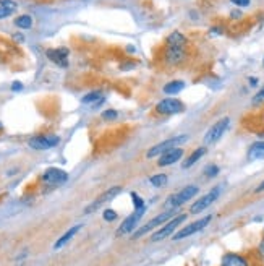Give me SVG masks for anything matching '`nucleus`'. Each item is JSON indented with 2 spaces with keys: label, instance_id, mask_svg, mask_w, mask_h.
I'll list each match as a JSON object with an SVG mask.
<instances>
[{
  "label": "nucleus",
  "instance_id": "nucleus-1",
  "mask_svg": "<svg viewBox=\"0 0 264 266\" xmlns=\"http://www.w3.org/2000/svg\"><path fill=\"white\" fill-rule=\"evenodd\" d=\"M198 191H199V188L196 187V185H187V187L182 188L179 193L170 195L167 200H165L164 208L165 209H177V208H180L182 205H185L187 201H190L192 198H195L196 195H198Z\"/></svg>",
  "mask_w": 264,
  "mask_h": 266
},
{
  "label": "nucleus",
  "instance_id": "nucleus-2",
  "mask_svg": "<svg viewBox=\"0 0 264 266\" xmlns=\"http://www.w3.org/2000/svg\"><path fill=\"white\" fill-rule=\"evenodd\" d=\"M188 140H190L188 135H177V137H172V138L165 140V141H161V143H157L156 146L151 148V150L148 151V154H146V158H149V159L151 158H157V156H161L164 151L170 150V148H177V146L185 145Z\"/></svg>",
  "mask_w": 264,
  "mask_h": 266
},
{
  "label": "nucleus",
  "instance_id": "nucleus-3",
  "mask_svg": "<svg viewBox=\"0 0 264 266\" xmlns=\"http://www.w3.org/2000/svg\"><path fill=\"white\" fill-rule=\"evenodd\" d=\"M174 213H175V209H165L164 213L157 214L154 219L148 221L144 226H141L139 229H136V231H134V234H133V239H139V237L146 236L148 232H151L152 229H156L159 226H164L165 222L170 221V216H174Z\"/></svg>",
  "mask_w": 264,
  "mask_h": 266
},
{
  "label": "nucleus",
  "instance_id": "nucleus-4",
  "mask_svg": "<svg viewBox=\"0 0 264 266\" xmlns=\"http://www.w3.org/2000/svg\"><path fill=\"white\" fill-rule=\"evenodd\" d=\"M164 64L169 67H180L183 62L188 59V51L187 47H172L165 46L164 47Z\"/></svg>",
  "mask_w": 264,
  "mask_h": 266
},
{
  "label": "nucleus",
  "instance_id": "nucleus-5",
  "mask_svg": "<svg viewBox=\"0 0 264 266\" xmlns=\"http://www.w3.org/2000/svg\"><path fill=\"white\" fill-rule=\"evenodd\" d=\"M185 110V104L177 97H164L156 104V112L159 115H175Z\"/></svg>",
  "mask_w": 264,
  "mask_h": 266
},
{
  "label": "nucleus",
  "instance_id": "nucleus-6",
  "mask_svg": "<svg viewBox=\"0 0 264 266\" xmlns=\"http://www.w3.org/2000/svg\"><path fill=\"white\" fill-rule=\"evenodd\" d=\"M185 219H187V214H179V216H175V218H172L170 221L165 222L157 232L152 234L151 242H159V240H164L165 237L172 236V234L177 231V227H179L182 222H185Z\"/></svg>",
  "mask_w": 264,
  "mask_h": 266
},
{
  "label": "nucleus",
  "instance_id": "nucleus-7",
  "mask_svg": "<svg viewBox=\"0 0 264 266\" xmlns=\"http://www.w3.org/2000/svg\"><path fill=\"white\" fill-rule=\"evenodd\" d=\"M144 213H146V206H143V208H134V211L128 216V218L122 222L120 224V227L117 229V232H115V236L117 237H124V236H127V234H130L134 227L138 226V222L141 221V218L144 216Z\"/></svg>",
  "mask_w": 264,
  "mask_h": 266
},
{
  "label": "nucleus",
  "instance_id": "nucleus-8",
  "mask_svg": "<svg viewBox=\"0 0 264 266\" xmlns=\"http://www.w3.org/2000/svg\"><path fill=\"white\" fill-rule=\"evenodd\" d=\"M229 127H230L229 117H222L220 120H217L204 135V145H212V143H216V141H219L222 138V135L229 130Z\"/></svg>",
  "mask_w": 264,
  "mask_h": 266
},
{
  "label": "nucleus",
  "instance_id": "nucleus-9",
  "mask_svg": "<svg viewBox=\"0 0 264 266\" xmlns=\"http://www.w3.org/2000/svg\"><path fill=\"white\" fill-rule=\"evenodd\" d=\"M211 216H204L202 219H198V221H195V222H192V224H188V226H185V227H182L180 231H177V234H174V240H182V239H187V237H192L193 234H196V232H199V231H202L207 224L211 222Z\"/></svg>",
  "mask_w": 264,
  "mask_h": 266
},
{
  "label": "nucleus",
  "instance_id": "nucleus-10",
  "mask_svg": "<svg viewBox=\"0 0 264 266\" xmlns=\"http://www.w3.org/2000/svg\"><path fill=\"white\" fill-rule=\"evenodd\" d=\"M122 193V187H119V185H117V187H112V188H109V190H106L104 191L102 195H99L96 198V200L91 203L89 206H86L84 208V213L86 214H89V213H94L96 209H99L104 203H107V201H110V200H114V198L117 196V195H120Z\"/></svg>",
  "mask_w": 264,
  "mask_h": 266
},
{
  "label": "nucleus",
  "instance_id": "nucleus-11",
  "mask_svg": "<svg viewBox=\"0 0 264 266\" xmlns=\"http://www.w3.org/2000/svg\"><path fill=\"white\" fill-rule=\"evenodd\" d=\"M219 193H220V188H212L209 193H206L204 196L198 198V200H196L193 205H192V208H190V213H192V214H198L201 211H204L206 208H209L212 203L217 200Z\"/></svg>",
  "mask_w": 264,
  "mask_h": 266
},
{
  "label": "nucleus",
  "instance_id": "nucleus-12",
  "mask_svg": "<svg viewBox=\"0 0 264 266\" xmlns=\"http://www.w3.org/2000/svg\"><path fill=\"white\" fill-rule=\"evenodd\" d=\"M60 138L57 135H38V137H33L28 141V145L33 148V150H51V148L59 145Z\"/></svg>",
  "mask_w": 264,
  "mask_h": 266
},
{
  "label": "nucleus",
  "instance_id": "nucleus-13",
  "mask_svg": "<svg viewBox=\"0 0 264 266\" xmlns=\"http://www.w3.org/2000/svg\"><path fill=\"white\" fill-rule=\"evenodd\" d=\"M66 180H68V174H66L65 171L57 169V168H49L44 174H42V182L47 185H52V187L65 183Z\"/></svg>",
  "mask_w": 264,
  "mask_h": 266
},
{
  "label": "nucleus",
  "instance_id": "nucleus-14",
  "mask_svg": "<svg viewBox=\"0 0 264 266\" xmlns=\"http://www.w3.org/2000/svg\"><path fill=\"white\" fill-rule=\"evenodd\" d=\"M47 59L54 62L55 65L62 67V69H66L68 67V55L70 51L66 47H57V49H47L46 51Z\"/></svg>",
  "mask_w": 264,
  "mask_h": 266
},
{
  "label": "nucleus",
  "instance_id": "nucleus-15",
  "mask_svg": "<svg viewBox=\"0 0 264 266\" xmlns=\"http://www.w3.org/2000/svg\"><path fill=\"white\" fill-rule=\"evenodd\" d=\"M183 156V148L177 146V148H170V150L164 151L161 156H159L157 164L161 166V168H167V166L175 164L177 161H180Z\"/></svg>",
  "mask_w": 264,
  "mask_h": 266
},
{
  "label": "nucleus",
  "instance_id": "nucleus-16",
  "mask_svg": "<svg viewBox=\"0 0 264 266\" xmlns=\"http://www.w3.org/2000/svg\"><path fill=\"white\" fill-rule=\"evenodd\" d=\"M220 266H251L250 260L238 253H225Z\"/></svg>",
  "mask_w": 264,
  "mask_h": 266
},
{
  "label": "nucleus",
  "instance_id": "nucleus-17",
  "mask_svg": "<svg viewBox=\"0 0 264 266\" xmlns=\"http://www.w3.org/2000/svg\"><path fill=\"white\" fill-rule=\"evenodd\" d=\"M165 46H172V47H187L188 46V39L185 34H182L180 31H174L170 33L167 38H165Z\"/></svg>",
  "mask_w": 264,
  "mask_h": 266
},
{
  "label": "nucleus",
  "instance_id": "nucleus-18",
  "mask_svg": "<svg viewBox=\"0 0 264 266\" xmlns=\"http://www.w3.org/2000/svg\"><path fill=\"white\" fill-rule=\"evenodd\" d=\"M206 146H201V148H196V150L192 153V154H190V156H188V159H185V161H183V164H182V168L183 169H188V168H192V166L193 164H196V163H198V161L202 158V156H204V154H206Z\"/></svg>",
  "mask_w": 264,
  "mask_h": 266
},
{
  "label": "nucleus",
  "instance_id": "nucleus-19",
  "mask_svg": "<svg viewBox=\"0 0 264 266\" xmlns=\"http://www.w3.org/2000/svg\"><path fill=\"white\" fill-rule=\"evenodd\" d=\"M79 229H81V224H76V226H73L71 229H68V231H66L65 234H64V236L62 237H60L59 240H57V242H55V245H54V249L55 250H59V249H62V247L66 244V242H68V240H71L73 237H75L76 236V234H78V231H79Z\"/></svg>",
  "mask_w": 264,
  "mask_h": 266
},
{
  "label": "nucleus",
  "instance_id": "nucleus-20",
  "mask_svg": "<svg viewBox=\"0 0 264 266\" xmlns=\"http://www.w3.org/2000/svg\"><path fill=\"white\" fill-rule=\"evenodd\" d=\"M248 159L250 161H258L264 159V141H256L250 146L248 150Z\"/></svg>",
  "mask_w": 264,
  "mask_h": 266
},
{
  "label": "nucleus",
  "instance_id": "nucleus-21",
  "mask_svg": "<svg viewBox=\"0 0 264 266\" xmlns=\"http://www.w3.org/2000/svg\"><path fill=\"white\" fill-rule=\"evenodd\" d=\"M183 88H185V82H182V80H172L167 85H164V92L165 94H179Z\"/></svg>",
  "mask_w": 264,
  "mask_h": 266
},
{
  "label": "nucleus",
  "instance_id": "nucleus-22",
  "mask_svg": "<svg viewBox=\"0 0 264 266\" xmlns=\"http://www.w3.org/2000/svg\"><path fill=\"white\" fill-rule=\"evenodd\" d=\"M102 101H104V97H102L101 91H91L81 99L83 104H94V106H96V104H101Z\"/></svg>",
  "mask_w": 264,
  "mask_h": 266
},
{
  "label": "nucleus",
  "instance_id": "nucleus-23",
  "mask_svg": "<svg viewBox=\"0 0 264 266\" xmlns=\"http://www.w3.org/2000/svg\"><path fill=\"white\" fill-rule=\"evenodd\" d=\"M15 24H16V28H20V29H29L33 26V18L29 15H21L15 20Z\"/></svg>",
  "mask_w": 264,
  "mask_h": 266
},
{
  "label": "nucleus",
  "instance_id": "nucleus-24",
  "mask_svg": "<svg viewBox=\"0 0 264 266\" xmlns=\"http://www.w3.org/2000/svg\"><path fill=\"white\" fill-rule=\"evenodd\" d=\"M149 182H151L152 187L161 188V187H164L165 183H167V176H165V174H156V176H151V177H149Z\"/></svg>",
  "mask_w": 264,
  "mask_h": 266
},
{
  "label": "nucleus",
  "instance_id": "nucleus-25",
  "mask_svg": "<svg viewBox=\"0 0 264 266\" xmlns=\"http://www.w3.org/2000/svg\"><path fill=\"white\" fill-rule=\"evenodd\" d=\"M117 110H114V109H107V110H104L102 112V120H115L117 119Z\"/></svg>",
  "mask_w": 264,
  "mask_h": 266
},
{
  "label": "nucleus",
  "instance_id": "nucleus-26",
  "mask_svg": "<svg viewBox=\"0 0 264 266\" xmlns=\"http://www.w3.org/2000/svg\"><path fill=\"white\" fill-rule=\"evenodd\" d=\"M102 218H104V221L112 222V221L117 219V213L114 211V209H106V211H104V214H102Z\"/></svg>",
  "mask_w": 264,
  "mask_h": 266
},
{
  "label": "nucleus",
  "instance_id": "nucleus-27",
  "mask_svg": "<svg viewBox=\"0 0 264 266\" xmlns=\"http://www.w3.org/2000/svg\"><path fill=\"white\" fill-rule=\"evenodd\" d=\"M0 5H2L3 8L10 10V11H15V10H16V7H18V5L13 2V0H0Z\"/></svg>",
  "mask_w": 264,
  "mask_h": 266
},
{
  "label": "nucleus",
  "instance_id": "nucleus-28",
  "mask_svg": "<svg viewBox=\"0 0 264 266\" xmlns=\"http://www.w3.org/2000/svg\"><path fill=\"white\" fill-rule=\"evenodd\" d=\"M204 172H206V177H216L219 174V168L216 164H211V166H207Z\"/></svg>",
  "mask_w": 264,
  "mask_h": 266
},
{
  "label": "nucleus",
  "instance_id": "nucleus-29",
  "mask_svg": "<svg viewBox=\"0 0 264 266\" xmlns=\"http://www.w3.org/2000/svg\"><path fill=\"white\" fill-rule=\"evenodd\" d=\"M263 102H264V86L260 89V92H258V94H255L253 106H260V104H263Z\"/></svg>",
  "mask_w": 264,
  "mask_h": 266
},
{
  "label": "nucleus",
  "instance_id": "nucleus-30",
  "mask_svg": "<svg viewBox=\"0 0 264 266\" xmlns=\"http://www.w3.org/2000/svg\"><path fill=\"white\" fill-rule=\"evenodd\" d=\"M132 200H133V205H134V208H143L144 206V203H143V198H141L138 193H132Z\"/></svg>",
  "mask_w": 264,
  "mask_h": 266
},
{
  "label": "nucleus",
  "instance_id": "nucleus-31",
  "mask_svg": "<svg viewBox=\"0 0 264 266\" xmlns=\"http://www.w3.org/2000/svg\"><path fill=\"white\" fill-rule=\"evenodd\" d=\"M13 11H10V10H7V8H3L2 5H0V20H3V18H7V16H10Z\"/></svg>",
  "mask_w": 264,
  "mask_h": 266
},
{
  "label": "nucleus",
  "instance_id": "nucleus-32",
  "mask_svg": "<svg viewBox=\"0 0 264 266\" xmlns=\"http://www.w3.org/2000/svg\"><path fill=\"white\" fill-rule=\"evenodd\" d=\"M251 0H232V3H235L237 7H248Z\"/></svg>",
  "mask_w": 264,
  "mask_h": 266
},
{
  "label": "nucleus",
  "instance_id": "nucleus-33",
  "mask_svg": "<svg viewBox=\"0 0 264 266\" xmlns=\"http://www.w3.org/2000/svg\"><path fill=\"white\" fill-rule=\"evenodd\" d=\"M21 89H23V85L20 82H15L11 85V91H21Z\"/></svg>",
  "mask_w": 264,
  "mask_h": 266
},
{
  "label": "nucleus",
  "instance_id": "nucleus-34",
  "mask_svg": "<svg viewBox=\"0 0 264 266\" xmlns=\"http://www.w3.org/2000/svg\"><path fill=\"white\" fill-rule=\"evenodd\" d=\"M258 253H260V257L264 258V237H263V240H261L260 247H258Z\"/></svg>",
  "mask_w": 264,
  "mask_h": 266
},
{
  "label": "nucleus",
  "instance_id": "nucleus-35",
  "mask_svg": "<svg viewBox=\"0 0 264 266\" xmlns=\"http://www.w3.org/2000/svg\"><path fill=\"white\" fill-rule=\"evenodd\" d=\"M261 191H264V180L260 183V187H256V190H255V193H261Z\"/></svg>",
  "mask_w": 264,
  "mask_h": 266
},
{
  "label": "nucleus",
  "instance_id": "nucleus-36",
  "mask_svg": "<svg viewBox=\"0 0 264 266\" xmlns=\"http://www.w3.org/2000/svg\"><path fill=\"white\" fill-rule=\"evenodd\" d=\"M13 39L18 41V42H23V41H24V38H23L21 34H15V36H13Z\"/></svg>",
  "mask_w": 264,
  "mask_h": 266
},
{
  "label": "nucleus",
  "instance_id": "nucleus-37",
  "mask_svg": "<svg viewBox=\"0 0 264 266\" xmlns=\"http://www.w3.org/2000/svg\"><path fill=\"white\" fill-rule=\"evenodd\" d=\"M250 85L251 86H256L258 85V80L256 78H250Z\"/></svg>",
  "mask_w": 264,
  "mask_h": 266
},
{
  "label": "nucleus",
  "instance_id": "nucleus-38",
  "mask_svg": "<svg viewBox=\"0 0 264 266\" xmlns=\"http://www.w3.org/2000/svg\"><path fill=\"white\" fill-rule=\"evenodd\" d=\"M232 16H233V18H240L242 15L238 13V11H232Z\"/></svg>",
  "mask_w": 264,
  "mask_h": 266
},
{
  "label": "nucleus",
  "instance_id": "nucleus-39",
  "mask_svg": "<svg viewBox=\"0 0 264 266\" xmlns=\"http://www.w3.org/2000/svg\"><path fill=\"white\" fill-rule=\"evenodd\" d=\"M261 120H263V125H264V110H263V117H261Z\"/></svg>",
  "mask_w": 264,
  "mask_h": 266
},
{
  "label": "nucleus",
  "instance_id": "nucleus-40",
  "mask_svg": "<svg viewBox=\"0 0 264 266\" xmlns=\"http://www.w3.org/2000/svg\"><path fill=\"white\" fill-rule=\"evenodd\" d=\"M263 65H264V60H263Z\"/></svg>",
  "mask_w": 264,
  "mask_h": 266
},
{
  "label": "nucleus",
  "instance_id": "nucleus-41",
  "mask_svg": "<svg viewBox=\"0 0 264 266\" xmlns=\"http://www.w3.org/2000/svg\"><path fill=\"white\" fill-rule=\"evenodd\" d=\"M0 127H2V125H0Z\"/></svg>",
  "mask_w": 264,
  "mask_h": 266
}]
</instances>
